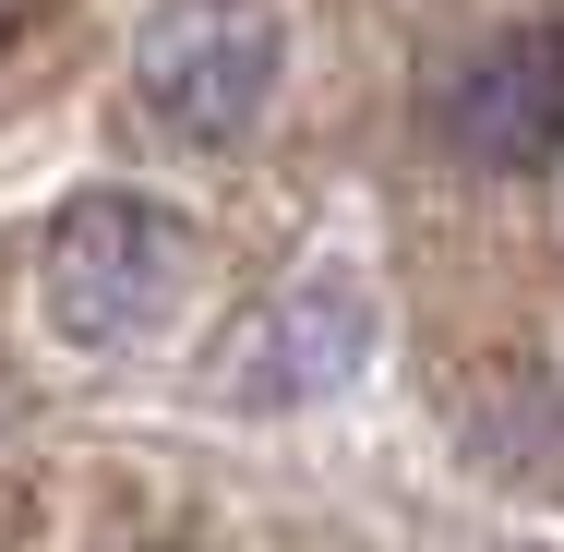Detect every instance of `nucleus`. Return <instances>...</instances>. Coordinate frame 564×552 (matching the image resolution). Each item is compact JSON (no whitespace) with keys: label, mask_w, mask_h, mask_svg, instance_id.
Listing matches in <instances>:
<instances>
[{"label":"nucleus","mask_w":564,"mask_h":552,"mask_svg":"<svg viewBox=\"0 0 564 552\" xmlns=\"http://www.w3.org/2000/svg\"><path fill=\"white\" fill-rule=\"evenodd\" d=\"M193 289V228L144 193H73L36 240V301L73 348H144Z\"/></svg>","instance_id":"f257e3e1"},{"label":"nucleus","mask_w":564,"mask_h":552,"mask_svg":"<svg viewBox=\"0 0 564 552\" xmlns=\"http://www.w3.org/2000/svg\"><path fill=\"white\" fill-rule=\"evenodd\" d=\"M276 97V12L264 0H169L132 48V109L169 144L228 156Z\"/></svg>","instance_id":"f03ea898"},{"label":"nucleus","mask_w":564,"mask_h":552,"mask_svg":"<svg viewBox=\"0 0 564 552\" xmlns=\"http://www.w3.org/2000/svg\"><path fill=\"white\" fill-rule=\"evenodd\" d=\"M445 144L468 169H553L564 144V36L553 24H505L445 73Z\"/></svg>","instance_id":"7ed1b4c3"},{"label":"nucleus","mask_w":564,"mask_h":552,"mask_svg":"<svg viewBox=\"0 0 564 552\" xmlns=\"http://www.w3.org/2000/svg\"><path fill=\"white\" fill-rule=\"evenodd\" d=\"M360 360H372V301L348 277H301L289 301H264V325L240 336L228 397L240 409H313V397H337Z\"/></svg>","instance_id":"20e7f679"},{"label":"nucleus","mask_w":564,"mask_h":552,"mask_svg":"<svg viewBox=\"0 0 564 552\" xmlns=\"http://www.w3.org/2000/svg\"><path fill=\"white\" fill-rule=\"evenodd\" d=\"M0 24H12V0H0Z\"/></svg>","instance_id":"39448f33"}]
</instances>
